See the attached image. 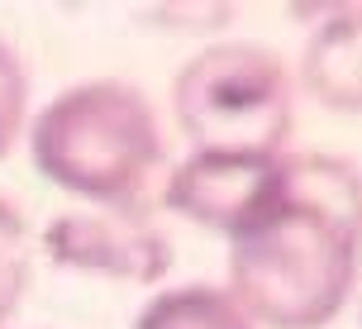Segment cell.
I'll list each match as a JSON object with an SVG mask.
<instances>
[{
	"mask_svg": "<svg viewBox=\"0 0 362 329\" xmlns=\"http://www.w3.org/2000/svg\"><path fill=\"white\" fill-rule=\"evenodd\" d=\"M234 301L272 329H320L344 311L362 258V172L329 153H286L262 215L229 238Z\"/></svg>",
	"mask_w": 362,
	"mask_h": 329,
	"instance_id": "6da1fadb",
	"label": "cell"
},
{
	"mask_svg": "<svg viewBox=\"0 0 362 329\" xmlns=\"http://www.w3.org/2000/svg\"><path fill=\"white\" fill-rule=\"evenodd\" d=\"M305 91L329 110L362 115V5H344L315 29L300 62Z\"/></svg>",
	"mask_w": 362,
	"mask_h": 329,
	"instance_id": "8992f818",
	"label": "cell"
},
{
	"mask_svg": "<svg viewBox=\"0 0 362 329\" xmlns=\"http://www.w3.org/2000/svg\"><path fill=\"white\" fill-rule=\"evenodd\" d=\"M43 248L57 267L100 272V277H115V282H139V287L158 282L172 267L167 234L144 215V205L57 215L43 229Z\"/></svg>",
	"mask_w": 362,
	"mask_h": 329,
	"instance_id": "5b68a950",
	"label": "cell"
},
{
	"mask_svg": "<svg viewBox=\"0 0 362 329\" xmlns=\"http://www.w3.org/2000/svg\"><path fill=\"white\" fill-rule=\"evenodd\" d=\"M29 158L53 186L95 210H124L144 205V186L163 163V134L139 86L81 81L38 110Z\"/></svg>",
	"mask_w": 362,
	"mask_h": 329,
	"instance_id": "7a4b0ae2",
	"label": "cell"
},
{
	"mask_svg": "<svg viewBox=\"0 0 362 329\" xmlns=\"http://www.w3.org/2000/svg\"><path fill=\"white\" fill-rule=\"evenodd\" d=\"M181 134L196 153H281L296 125L286 62L257 43H215L177 72Z\"/></svg>",
	"mask_w": 362,
	"mask_h": 329,
	"instance_id": "3957f363",
	"label": "cell"
},
{
	"mask_svg": "<svg viewBox=\"0 0 362 329\" xmlns=\"http://www.w3.org/2000/svg\"><path fill=\"white\" fill-rule=\"evenodd\" d=\"M24 105H29V72L10 43H0V158L24 134Z\"/></svg>",
	"mask_w": 362,
	"mask_h": 329,
	"instance_id": "9c48e42d",
	"label": "cell"
},
{
	"mask_svg": "<svg viewBox=\"0 0 362 329\" xmlns=\"http://www.w3.org/2000/svg\"><path fill=\"white\" fill-rule=\"evenodd\" d=\"M134 329H253V320L229 292L210 282H191V287L158 292L139 311Z\"/></svg>",
	"mask_w": 362,
	"mask_h": 329,
	"instance_id": "52a82bcc",
	"label": "cell"
},
{
	"mask_svg": "<svg viewBox=\"0 0 362 329\" xmlns=\"http://www.w3.org/2000/svg\"><path fill=\"white\" fill-rule=\"evenodd\" d=\"M286 153H191L167 177V205L224 238H238L281 186Z\"/></svg>",
	"mask_w": 362,
	"mask_h": 329,
	"instance_id": "277c9868",
	"label": "cell"
},
{
	"mask_svg": "<svg viewBox=\"0 0 362 329\" xmlns=\"http://www.w3.org/2000/svg\"><path fill=\"white\" fill-rule=\"evenodd\" d=\"M29 287V229L24 215L0 196V325L19 311Z\"/></svg>",
	"mask_w": 362,
	"mask_h": 329,
	"instance_id": "ba28073f",
	"label": "cell"
}]
</instances>
